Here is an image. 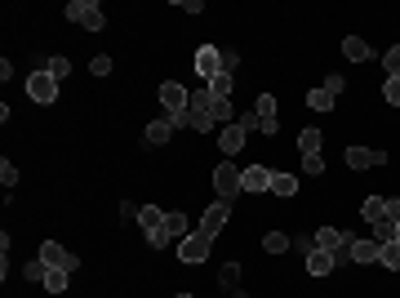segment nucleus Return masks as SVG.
<instances>
[{"mask_svg":"<svg viewBox=\"0 0 400 298\" xmlns=\"http://www.w3.org/2000/svg\"><path fill=\"white\" fill-rule=\"evenodd\" d=\"M67 281H71V271H63V267L45 271V290H50V294H67Z\"/></svg>","mask_w":400,"mask_h":298,"instance_id":"6ab92c4d","label":"nucleus"},{"mask_svg":"<svg viewBox=\"0 0 400 298\" xmlns=\"http://www.w3.org/2000/svg\"><path fill=\"white\" fill-rule=\"evenodd\" d=\"M383 98L392 103V107H400V80H387V85H383Z\"/></svg>","mask_w":400,"mask_h":298,"instance_id":"e433bc0d","label":"nucleus"},{"mask_svg":"<svg viewBox=\"0 0 400 298\" xmlns=\"http://www.w3.org/2000/svg\"><path fill=\"white\" fill-rule=\"evenodd\" d=\"M334 103H338V98H334V94L325 89V85L307 94V107H311V112H334Z\"/></svg>","mask_w":400,"mask_h":298,"instance_id":"a211bd4d","label":"nucleus"},{"mask_svg":"<svg viewBox=\"0 0 400 298\" xmlns=\"http://www.w3.org/2000/svg\"><path fill=\"white\" fill-rule=\"evenodd\" d=\"M272 192H276V196H294V192H298V178L276 170V174H272Z\"/></svg>","mask_w":400,"mask_h":298,"instance_id":"412c9836","label":"nucleus"},{"mask_svg":"<svg viewBox=\"0 0 400 298\" xmlns=\"http://www.w3.org/2000/svg\"><path fill=\"white\" fill-rule=\"evenodd\" d=\"M245 147V129L240 125H223V156H236Z\"/></svg>","mask_w":400,"mask_h":298,"instance_id":"4468645a","label":"nucleus"},{"mask_svg":"<svg viewBox=\"0 0 400 298\" xmlns=\"http://www.w3.org/2000/svg\"><path fill=\"white\" fill-rule=\"evenodd\" d=\"M165 232H169V241H174V236L183 241L187 236V214H165Z\"/></svg>","mask_w":400,"mask_h":298,"instance_id":"4be33fe9","label":"nucleus"},{"mask_svg":"<svg viewBox=\"0 0 400 298\" xmlns=\"http://www.w3.org/2000/svg\"><path fill=\"white\" fill-rule=\"evenodd\" d=\"M383 258V245L373 236H351V263H378Z\"/></svg>","mask_w":400,"mask_h":298,"instance_id":"9b49d317","label":"nucleus"},{"mask_svg":"<svg viewBox=\"0 0 400 298\" xmlns=\"http://www.w3.org/2000/svg\"><path fill=\"white\" fill-rule=\"evenodd\" d=\"M178 298H196V294H178Z\"/></svg>","mask_w":400,"mask_h":298,"instance_id":"79ce46f5","label":"nucleus"},{"mask_svg":"<svg viewBox=\"0 0 400 298\" xmlns=\"http://www.w3.org/2000/svg\"><path fill=\"white\" fill-rule=\"evenodd\" d=\"M383 67H387V80H400V45L383 54Z\"/></svg>","mask_w":400,"mask_h":298,"instance_id":"c85d7f7f","label":"nucleus"},{"mask_svg":"<svg viewBox=\"0 0 400 298\" xmlns=\"http://www.w3.org/2000/svg\"><path fill=\"white\" fill-rule=\"evenodd\" d=\"M360 214H365V223L373 228V223H383V218H387V200H383V196H365V205H360Z\"/></svg>","mask_w":400,"mask_h":298,"instance_id":"f3484780","label":"nucleus"},{"mask_svg":"<svg viewBox=\"0 0 400 298\" xmlns=\"http://www.w3.org/2000/svg\"><path fill=\"white\" fill-rule=\"evenodd\" d=\"M325 89H329V94H334V98H338V94H343V89H347V80H343V76H329V80H325Z\"/></svg>","mask_w":400,"mask_h":298,"instance_id":"58836bf2","label":"nucleus"},{"mask_svg":"<svg viewBox=\"0 0 400 298\" xmlns=\"http://www.w3.org/2000/svg\"><path fill=\"white\" fill-rule=\"evenodd\" d=\"M223 285H227V290H236V285H240V267H236V263L223 267Z\"/></svg>","mask_w":400,"mask_h":298,"instance_id":"c9c22d12","label":"nucleus"},{"mask_svg":"<svg viewBox=\"0 0 400 298\" xmlns=\"http://www.w3.org/2000/svg\"><path fill=\"white\" fill-rule=\"evenodd\" d=\"M209 245H214L209 232H187L183 241H178V263H205V258H209Z\"/></svg>","mask_w":400,"mask_h":298,"instance_id":"7ed1b4c3","label":"nucleus"},{"mask_svg":"<svg viewBox=\"0 0 400 298\" xmlns=\"http://www.w3.org/2000/svg\"><path fill=\"white\" fill-rule=\"evenodd\" d=\"M396 241H400V223H396Z\"/></svg>","mask_w":400,"mask_h":298,"instance_id":"37998d69","label":"nucleus"},{"mask_svg":"<svg viewBox=\"0 0 400 298\" xmlns=\"http://www.w3.org/2000/svg\"><path fill=\"white\" fill-rule=\"evenodd\" d=\"M347 165H351V170H373V165H387V151H373V147H347Z\"/></svg>","mask_w":400,"mask_h":298,"instance_id":"f8f14e48","label":"nucleus"},{"mask_svg":"<svg viewBox=\"0 0 400 298\" xmlns=\"http://www.w3.org/2000/svg\"><path fill=\"white\" fill-rule=\"evenodd\" d=\"M232 89H236V80L227 76V71H223L218 80H209V94H214V98H232Z\"/></svg>","mask_w":400,"mask_h":298,"instance_id":"bb28decb","label":"nucleus"},{"mask_svg":"<svg viewBox=\"0 0 400 298\" xmlns=\"http://www.w3.org/2000/svg\"><path fill=\"white\" fill-rule=\"evenodd\" d=\"M253 112H258V121H276V98L272 94H258V98H253Z\"/></svg>","mask_w":400,"mask_h":298,"instance_id":"5701e85b","label":"nucleus"},{"mask_svg":"<svg viewBox=\"0 0 400 298\" xmlns=\"http://www.w3.org/2000/svg\"><path fill=\"white\" fill-rule=\"evenodd\" d=\"M45 71H50L54 80H67V76H71V63H67V58H58V54H54V58H45Z\"/></svg>","mask_w":400,"mask_h":298,"instance_id":"a878e982","label":"nucleus"},{"mask_svg":"<svg viewBox=\"0 0 400 298\" xmlns=\"http://www.w3.org/2000/svg\"><path fill=\"white\" fill-rule=\"evenodd\" d=\"M161 107H165V116H178V112H187V107H191V94L178 85V80H165V85H161Z\"/></svg>","mask_w":400,"mask_h":298,"instance_id":"0eeeda50","label":"nucleus"},{"mask_svg":"<svg viewBox=\"0 0 400 298\" xmlns=\"http://www.w3.org/2000/svg\"><path fill=\"white\" fill-rule=\"evenodd\" d=\"M338 263H334V254H325V249H316V254H307V271L311 276H329Z\"/></svg>","mask_w":400,"mask_h":298,"instance_id":"2eb2a0df","label":"nucleus"},{"mask_svg":"<svg viewBox=\"0 0 400 298\" xmlns=\"http://www.w3.org/2000/svg\"><path fill=\"white\" fill-rule=\"evenodd\" d=\"M196 76L205 80V85L223 76V58H218V45H200V50H196Z\"/></svg>","mask_w":400,"mask_h":298,"instance_id":"423d86ee","label":"nucleus"},{"mask_svg":"<svg viewBox=\"0 0 400 298\" xmlns=\"http://www.w3.org/2000/svg\"><path fill=\"white\" fill-rule=\"evenodd\" d=\"M45 271H50V267H45L40 258H36V263H27V267H22V276H27V281H45Z\"/></svg>","mask_w":400,"mask_h":298,"instance_id":"72a5a7b5","label":"nucleus"},{"mask_svg":"<svg viewBox=\"0 0 400 298\" xmlns=\"http://www.w3.org/2000/svg\"><path fill=\"white\" fill-rule=\"evenodd\" d=\"M227 218H232V205H227V200H214V205L205 209V218H200V232L218 236V232L227 228Z\"/></svg>","mask_w":400,"mask_h":298,"instance_id":"9d476101","label":"nucleus"},{"mask_svg":"<svg viewBox=\"0 0 400 298\" xmlns=\"http://www.w3.org/2000/svg\"><path fill=\"white\" fill-rule=\"evenodd\" d=\"M89 71H94V76H112V58H107V54H98V58L89 63Z\"/></svg>","mask_w":400,"mask_h":298,"instance_id":"473e14b6","label":"nucleus"},{"mask_svg":"<svg viewBox=\"0 0 400 298\" xmlns=\"http://www.w3.org/2000/svg\"><path fill=\"white\" fill-rule=\"evenodd\" d=\"M262 249H267V254H285V249H289V236H285V232H267V236H262Z\"/></svg>","mask_w":400,"mask_h":298,"instance_id":"393cba45","label":"nucleus"},{"mask_svg":"<svg viewBox=\"0 0 400 298\" xmlns=\"http://www.w3.org/2000/svg\"><path fill=\"white\" fill-rule=\"evenodd\" d=\"M0 183H5V192H9V187L18 183V170H14V165H9V161H0Z\"/></svg>","mask_w":400,"mask_h":298,"instance_id":"2f4dec72","label":"nucleus"},{"mask_svg":"<svg viewBox=\"0 0 400 298\" xmlns=\"http://www.w3.org/2000/svg\"><path fill=\"white\" fill-rule=\"evenodd\" d=\"M178 9H187V14H205V5H200V0H178Z\"/></svg>","mask_w":400,"mask_h":298,"instance_id":"a19ab883","label":"nucleus"},{"mask_svg":"<svg viewBox=\"0 0 400 298\" xmlns=\"http://www.w3.org/2000/svg\"><path fill=\"white\" fill-rule=\"evenodd\" d=\"M378 263L387 267V271H400V241H392V245H383V258Z\"/></svg>","mask_w":400,"mask_h":298,"instance_id":"cd10ccee","label":"nucleus"},{"mask_svg":"<svg viewBox=\"0 0 400 298\" xmlns=\"http://www.w3.org/2000/svg\"><path fill=\"white\" fill-rule=\"evenodd\" d=\"M214 192H218V200H227V205L240 196V170H236L232 161H223V165L214 170Z\"/></svg>","mask_w":400,"mask_h":298,"instance_id":"20e7f679","label":"nucleus"},{"mask_svg":"<svg viewBox=\"0 0 400 298\" xmlns=\"http://www.w3.org/2000/svg\"><path fill=\"white\" fill-rule=\"evenodd\" d=\"M343 54L351 58V63H369V58H373V50L360 40V36H347V40H343Z\"/></svg>","mask_w":400,"mask_h":298,"instance_id":"ddd939ff","label":"nucleus"},{"mask_svg":"<svg viewBox=\"0 0 400 298\" xmlns=\"http://www.w3.org/2000/svg\"><path fill=\"white\" fill-rule=\"evenodd\" d=\"M218 58H223V71H227V76L240 67V54H236V50H218Z\"/></svg>","mask_w":400,"mask_h":298,"instance_id":"7c9ffc66","label":"nucleus"},{"mask_svg":"<svg viewBox=\"0 0 400 298\" xmlns=\"http://www.w3.org/2000/svg\"><path fill=\"white\" fill-rule=\"evenodd\" d=\"M236 125L245 129V134H249V129H262V121H258V112H245V116H236Z\"/></svg>","mask_w":400,"mask_h":298,"instance_id":"f704fd0d","label":"nucleus"},{"mask_svg":"<svg viewBox=\"0 0 400 298\" xmlns=\"http://www.w3.org/2000/svg\"><path fill=\"white\" fill-rule=\"evenodd\" d=\"M294 249L298 254H316V236H294Z\"/></svg>","mask_w":400,"mask_h":298,"instance_id":"4c0bfd02","label":"nucleus"},{"mask_svg":"<svg viewBox=\"0 0 400 298\" xmlns=\"http://www.w3.org/2000/svg\"><path fill=\"white\" fill-rule=\"evenodd\" d=\"M169 134H174V125H169V121H151L147 134H142V142H147V147H161V142H169Z\"/></svg>","mask_w":400,"mask_h":298,"instance_id":"dca6fc26","label":"nucleus"},{"mask_svg":"<svg viewBox=\"0 0 400 298\" xmlns=\"http://www.w3.org/2000/svg\"><path fill=\"white\" fill-rule=\"evenodd\" d=\"M272 174L267 165H249V170H240V192H272Z\"/></svg>","mask_w":400,"mask_h":298,"instance_id":"6e6552de","label":"nucleus"},{"mask_svg":"<svg viewBox=\"0 0 400 298\" xmlns=\"http://www.w3.org/2000/svg\"><path fill=\"white\" fill-rule=\"evenodd\" d=\"M387 218H392V223H400V196H392V200H387Z\"/></svg>","mask_w":400,"mask_h":298,"instance_id":"ea45409f","label":"nucleus"},{"mask_svg":"<svg viewBox=\"0 0 400 298\" xmlns=\"http://www.w3.org/2000/svg\"><path fill=\"white\" fill-rule=\"evenodd\" d=\"M40 263H45V267H63V271H76V267H80V258L71 254V249H63L58 241H45V245H40Z\"/></svg>","mask_w":400,"mask_h":298,"instance_id":"39448f33","label":"nucleus"},{"mask_svg":"<svg viewBox=\"0 0 400 298\" xmlns=\"http://www.w3.org/2000/svg\"><path fill=\"white\" fill-rule=\"evenodd\" d=\"M67 18H71V22H80L84 31H103V27H107V18H103V5H98V0H71V5H67Z\"/></svg>","mask_w":400,"mask_h":298,"instance_id":"f03ea898","label":"nucleus"},{"mask_svg":"<svg viewBox=\"0 0 400 298\" xmlns=\"http://www.w3.org/2000/svg\"><path fill=\"white\" fill-rule=\"evenodd\" d=\"M138 223H142V236H147V245H151V249H165V245H169V232H165V209L142 205V209H138Z\"/></svg>","mask_w":400,"mask_h":298,"instance_id":"f257e3e1","label":"nucleus"},{"mask_svg":"<svg viewBox=\"0 0 400 298\" xmlns=\"http://www.w3.org/2000/svg\"><path fill=\"white\" fill-rule=\"evenodd\" d=\"M298 151H302V156H320V129H302V134H298Z\"/></svg>","mask_w":400,"mask_h":298,"instance_id":"aec40b11","label":"nucleus"},{"mask_svg":"<svg viewBox=\"0 0 400 298\" xmlns=\"http://www.w3.org/2000/svg\"><path fill=\"white\" fill-rule=\"evenodd\" d=\"M27 94H31L36 103H54L58 98V80L50 76V71H36V76L27 80Z\"/></svg>","mask_w":400,"mask_h":298,"instance_id":"1a4fd4ad","label":"nucleus"},{"mask_svg":"<svg viewBox=\"0 0 400 298\" xmlns=\"http://www.w3.org/2000/svg\"><path fill=\"white\" fill-rule=\"evenodd\" d=\"M223 121V125H236V107H232V98H218L214 103V125Z\"/></svg>","mask_w":400,"mask_h":298,"instance_id":"b1692460","label":"nucleus"},{"mask_svg":"<svg viewBox=\"0 0 400 298\" xmlns=\"http://www.w3.org/2000/svg\"><path fill=\"white\" fill-rule=\"evenodd\" d=\"M302 174H307V178H320V174H325V156H302Z\"/></svg>","mask_w":400,"mask_h":298,"instance_id":"c756f323","label":"nucleus"}]
</instances>
